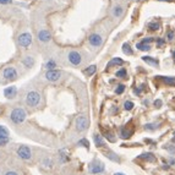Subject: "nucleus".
I'll use <instances>...</instances> for the list:
<instances>
[{
  "label": "nucleus",
  "instance_id": "6e6552de",
  "mask_svg": "<svg viewBox=\"0 0 175 175\" xmlns=\"http://www.w3.org/2000/svg\"><path fill=\"white\" fill-rule=\"evenodd\" d=\"M2 76L5 80H9V81H15L17 79V71L14 66H7L2 71Z\"/></svg>",
  "mask_w": 175,
  "mask_h": 175
},
{
  "label": "nucleus",
  "instance_id": "79ce46f5",
  "mask_svg": "<svg viewBox=\"0 0 175 175\" xmlns=\"http://www.w3.org/2000/svg\"><path fill=\"white\" fill-rule=\"evenodd\" d=\"M157 44H158V45L164 44V39H157Z\"/></svg>",
  "mask_w": 175,
  "mask_h": 175
},
{
  "label": "nucleus",
  "instance_id": "20e7f679",
  "mask_svg": "<svg viewBox=\"0 0 175 175\" xmlns=\"http://www.w3.org/2000/svg\"><path fill=\"white\" fill-rule=\"evenodd\" d=\"M17 42L22 48H28L32 44V34L28 33V32H23L18 36Z\"/></svg>",
  "mask_w": 175,
  "mask_h": 175
},
{
  "label": "nucleus",
  "instance_id": "aec40b11",
  "mask_svg": "<svg viewBox=\"0 0 175 175\" xmlns=\"http://www.w3.org/2000/svg\"><path fill=\"white\" fill-rule=\"evenodd\" d=\"M141 158L145 159V161H147V162H156V156L153 153H150V152L141 154Z\"/></svg>",
  "mask_w": 175,
  "mask_h": 175
},
{
  "label": "nucleus",
  "instance_id": "9d476101",
  "mask_svg": "<svg viewBox=\"0 0 175 175\" xmlns=\"http://www.w3.org/2000/svg\"><path fill=\"white\" fill-rule=\"evenodd\" d=\"M44 77L50 82H55L61 77V72L58 71V70H47Z\"/></svg>",
  "mask_w": 175,
  "mask_h": 175
},
{
  "label": "nucleus",
  "instance_id": "c9c22d12",
  "mask_svg": "<svg viewBox=\"0 0 175 175\" xmlns=\"http://www.w3.org/2000/svg\"><path fill=\"white\" fill-rule=\"evenodd\" d=\"M164 148H165L167 151H169L170 153H174L175 152V146H173V145H170V146H165Z\"/></svg>",
  "mask_w": 175,
  "mask_h": 175
},
{
  "label": "nucleus",
  "instance_id": "7c9ffc66",
  "mask_svg": "<svg viewBox=\"0 0 175 175\" xmlns=\"http://www.w3.org/2000/svg\"><path fill=\"white\" fill-rule=\"evenodd\" d=\"M134 103L131 102V100H126L125 103H124V108H125V110H131L132 108H134Z\"/></svg>",
  "mask_w": 175,
  "mask_h": 175
},
{
  "label": "nucleus",
  "instance_id": "2eb2a0df",
  "mask_svg": "<svg viewBox=\"0 0 175 175\" xmlns=\"http://www.w3.org/2000/svg\"><path fill=\"white\" fill-rule=\"evenodd\" d=\"M142 60L145 61V63H147V64H150V65H152V66H158L159 65V61L157 60V59H154L153 56H142Z\"/></svg>",
  "mask_w": 175,
  "mask_h": 175
},
{
  "label": "nucleus",
  "instance_id": "0eeeda50",
  "mask_svg": "<svg viewBox=\"0 0 175 175\" xmlns=\"http://www.w3.org/2000/svg\"><path fill=\"white\" fill-rule=\"evenodd\" d=\"M68 60H69V63H70L71 65H74V66H79V65L82 63V56H81V54H80L79 52L72 50V52H70V53H69V55H68Z\"/></svg>",
  "mask_w": 175,
  "mask_h": 175
},
{
  "label": "nucleus",
  "instance_id": "423d86ee",
  "mask_svg": "<svg viewBox=\"0 0 175 175\" xmlns=\"http://www.w3.org/2000/svg\"><path fill=\"white\" fill-rule=\"evenodd\" d=\"M17 156L23 161H29L32 158V151L27 146H20L17 148Z\"/></svg>",
  "mask_w": 175,
  "mask_h": 175
},
{
  "label": "nucleus",
  "instance_id": "bb28decb",
  "mask_svg": "<svg viewBox=\"0 0 175 175\" xmlns=\"http://www.w3.org/2000/svg\"><path fill=\"white\" fill-rule=\"evenodd\" d=\"M42 164H43L44 168H47V169H52V168H53V161H52L50 158H45Z\"/></svg>",
  "mask_w": 175,
  "mask_h": 175
},
{
  "label": "nucleus",
  "instance_id": "a19ab883",
  "mask_svg": "<svg viewBox=\"0 0 175 175\" xmlns=\"http://www.w3.org/2000/svg\"><path fill=\"white\" fill-rule=\"evenodd\" d=\"M5 175H18L16 172H12V170H10V172H6L5 173Z\"/></svg>",
  "mask_w": 175,
  "mask_h": 175
},
{
  "label": "nucleus",
  "instance_id": "5701e85b",
  "mask_svg": "<svg viewBox=\"0 0 175 175\" xmlns=\"http://www.w3.org/2000/svg\"><path fill=\"white\" fill-rule=\"evenodd\" d=\"M122 52H124V54H126V55H132V49H131V47H130V44H127V43H125V44H122Z\"/></svg>",
  "mask_w": 175,
  "mask_h": 175
},
{
  "label": "nucleus",
  "instance_id": "f257e3e1",
  "mask_svg": "<svg viewBox=\"0 0 175 175\" xmlns=\"http://www.w3.org/2000/svg\"><path fill=\"white\" fill-rule=\"evenodd\" d=\"M26 118H27V114L23 108H15L10 114V119L14 124H22L26 120Z\"/></svg>",
  "mask_w": 175,
  "mask_h": 175
},
{
  "label": "nucleus",
  "instance_id": "412c9836",
  "mask_svg": "<svg viewBox=\"0 0 175 175\" xmlns=\"http://www.w3.org/2000/svg\"><path fill=\"white\" fill-rule=\"evenodd\" d=\"M136 48H137L138 50H142V52H147V50H150V49H151L150 44H146V43H143V42L137 43V44H136Z\"/></svg>",
  "mask_w": 175,
  "mask_h": 175
},
{
  "label": "nucleus",
  "instance_id": "f704fd0d",
  "mask_svg": "<svg viewBox=\"0 0 175 175\" xmlns=\"http://www.w3.org/2000/svg\"><path fill=\"white\" fill-rule=\"evenodd\" d=\"M145 129L148 130V131H153V130H156V125H154V124H147V125L145 126Z\"/></svg>",
  "mask_w": 175,
  "mask_h": 175
},
{
  "label": "nucleus",
  "instance_id": "2f4dec72",
  "mask_svg": "<svg viewBox=\"0 0 175 175\" xmlns=\"http://www.w3.org/2000/svg\"><path fill=\"white\" fill-rule=\"evenodd\" d=\"M79 145H80V146H84L85 148L89 150V142H88L86 138H82V140H80V141H79Z\"/></svg>",
  "mask_w": 175,
  "mask_h": 175
},
{
  "label": "nucleus",
  "instance_id": "4be33fe9",
  "mask_svg": "<svg viewBox=\"0 0 175 175\" xmlns=\"http://www.w3.org/2000/svg\"><path fill=\"white\" fill-rule=\"evenodd\" d=\"M124 61L120 59V58H114V59H111L109 63H108V68H111L113 65H121Z\"/></svg>",
  "mask_w": 175,
  "mask_h": 175
},
{
  "label": "nucleus",
  "instance_id": "e433bc0d",
  "mask_svg": "<svg viewBox=\"0 0 175 175\" xmlns=\"http://www.w3.org/2000/svg\"><path fill=\"white\" fill-rule=\"evenodd\" d=\"M153 41H154V38H153V37H148V38H145L142 42H143V43H146V44H150V43H152Z\"/></svg>",
  "mask_w": 175,
  "mask_h": 175
},
{
  "label": "nucleus",
  "instance_id": "a211bd4d",
  "mask_svg": "<svg viewBox=\"0 0 175 175\" xmlns=\"http://www.w3.org/2000/svg\"><path fill=\"white\" fill-rule=\"evenodd\" d=\"M22 64L26 66V68H32L33 65H34V59L32 58V56H25L23 58V60H22Z\"/></svg>",
  "mask_w": 175,
  "mask_h": 175
},
{
  "label": "nucleus",
  "instance_id": "dca6fc26",
  "mask_svg": "<svg viewBox=\"0 0 175 175\" xmlns=\"http://www.w3.org/2000/svg\"><path fill=\"white\" fill-rule=\"evenodd\" d=\"M105 157L108 158V159H110V161H113V162H115V163H120L121 162V159L114 153V152H111V151H108V152H105Z\"/></svg>",
  "mask_w": 175,
  "mask_h": 175
},
{
  "label": "nucleus",
  "instance_id": "393cba45",
  "mask_svg": "<svg viewBox=\"0 0 175 175\" xmlns=\"http://www.w3.org/2000/svg\"><path fill=\"white\" fill-rule=\"evenodd\" d=\"M95 70H97V66L95 65H91V66H88L87 69L85 70V74L88 75V76H92L95 72Z\"/></svg>",
  "mask_w": 175,
  "mask_h": 175
},
{
  "label": "nucleus",
  "instance_id": "a878e982",
  "mask_svg": "<svg viewBox=\"0 0 175 175\" xmlns=\"http://www.w3.org/2000/svg\"><path fill=\"white\" fill-rule=\"evenodd\" d=\"M45 68H47V70H54V69L56 68V63H55L53 59H50L49 61H47Z\"/></svg>",
  "mask_w": 175,
  "mask_h": 175
},
{
  "label": "nucleus",
  "instance_id": "cd10ccee",
  "mask_svg": "<svg viewBox=\"0 0 175 175\" xmlns=\"http://www.w3.org/2000/svg\"><path fill=\"white\" fill-rule=\"evenodd\" d=\"M2 137H9V130L5 126L0 125V138Z\"/></svg>",
  "mask_w": 175,
  "mask_h": 175
},
{
  "label": "nucleus",
  "instance_id": "4468645a",
  "mask_svg": "<svg viewBox=\"0 0 175 175\" xmlns=\"http://www.w3.org/2000/svg\"><path fill=\"white\" fill-rule=\"evenodd\" d=\"M132 134H134V129H130V130H127V127H121L120 129V137L124 138V140L131 137Z\"/></svg>",
  "mask_w": 175,
  "mask_h": 175
},
{
  "label": "nucleus",
  "instance_id": "9b49d317",
  "mask_svg": "<svg viewBox=\"0 0 175 175\" xmlns=\"http://www.w3.org/2000/svg\"><path fill=\"white\" fill-rule=\"evenodd\" d=\"M37 37H38V39H39L41 42H49V41L52 39V34H50V32L47 31V29H41V31H38Z\"/></svg>",
  "mask_w": 175,
  "mask_h": 175
},
{
  "label": "nucleus",
  "instance_id": "a18cd8bd",
  "mask_svg": "<svg viewBox=\"0 0 175 175\" xmlns=\"http://www.w3.org/2000/svg\"><path fill=\"white\" fill-rule=\"evenodd\" d=\"M158 1H170V0H158Z\"/></svg>",
  "mask_w": 175,
  "mask_h": 175
},
{
  "label": "nucleus",
  "instance_id": "b1692460",
  "mask_svg": "<svg viewBox=\"0 0 175 175\" xmlns=\"http://www.w3.org/2000/svg\"><path fill=\"white\" fill-rule=\"evenodd\" d=\"M104 136H105V138H107L109 142H115V141H116V138H115V136H114V134H113L111 131H105V132H104Z\"/></svg>",
  "mask_w": 175,
  "mask_h": 175
},
{
  "label": "nucleus",
  "instance_id": "72a5a7b5",
  "mask_svg": "<svg viewBox=\"0 0 175 175\" xmlns=\"http://www.w3.org/2000/svg\"><path fill=\"white\" fill-rule=\"evenodd\" d=\"M124 91H125V86H124V85H118V87H116V89H115L116 94H121Z\"/></svg>",
  "mask_w": 175,
  "mask_h": 175
},
{
  "label": "nucleus",
  "instance_id": "ddd939ff",
  "mask_svg": "<svg viewBox=\"0 0 175 175\" xmlns=\"http://www.w3.org/2000/svg\"><path fill=\"white\" fill-rule=\"evenodd\" d=\"M93 141H94V143H95L97 147H99V148L105 147V141L103 140V137H102L100 135L94 134V135H93Z\"/></svg>",
  "mask_w": 175,
  "mask_h": 175
},
{
  "label": "nucleus",
  "instance_id": "473e14b6",
  "mask_svg": "<svg viewBox=\"0 0 175 175\" xmlns=\"http://www.w3.org/2000/svg\"><path fill=\"white\" fill-rule=\"evenodd\" d=\"M9 141H10V138H9V137H2V138H0V147L6 146V145L9 143Z\"/></svg>",
  "mask_w": 175,
  "mask_h": 175
},
{
  "label": "nucleus",
  "instance_id": "f8f14e48",
  "mask_svg": "<svg viewBox=\"0 0 175 175\" xmlns=\"http://www.w3.org/2000/svg\"><path fill=\"white\" fill-rule=\"evenodd\" d=\"M17 94V88L15 86H10V87H6L4 89V95L7 98V99H14Z\"/></svg>",
  "mask_w": 175,
  "mask_h": 175
},
{
  "label": "nucleus",
  "instance_id": "4c0bfd02",
  "mask_svg": "<svg viewBox=\"0 0 175 175\" xmlns=\"http://www.w3.org/2000/svg\"><path fill=\"white\" fill-rule=\"evenodd\" d=\"M60 158H61V163H64V162H66L69 159V157L65 153H60Z\"/></svg>",
  "mask_w": 175,
  "mask_h": 175
},
{
  "label": "nucleus",
  "instance_id": "49530a36",
  "mask_svg": "<svg viewBox=\"0 0 175 175\" xmlns=\"http://www.w3.org/2000/svg\"><path fill=\"white\" fill-rule=\"evenodd\" d=\"M173 56H174V59H175V52H174V54H173Z\"/></svg>",
  "mask_w": 175,
  "mask_h": 175
},
{
  "label": "nucleus",
  "instance_id": "f03ea898",
  "mask_svg": "<svg viewBox=\"0 0 175 175\" xmlns=\"http://www.w3.org/2000/svg\"><path fill=\"white\" fill-rule=\"evenodd\" d=\"M41 103V94L37 91H29L26 94V104L28 107H37Z\"/></svg>",
  "mask_w": 175,
  "mask_h": 175
},
{
  "label": "nucleus",
  "instance_id": "ea45409f",
  "mask_svg": "<svg viewBox=\"0 0 175 175\" xmlns=\"http://www.w3.org/2000/svg\"><path fill=\"white\" fill-rule=\"evenodd\" d=\"M173 38H174V32H173V31H169V32H168V39L172 41Z\"/></svg>",
  "mask_w": 175,
  "mask_h": 175
},
{
  "label": "nucleus",
  "instance_id": "37998d69",
  "mask_svg": "<svg viewBox=\"0 0 175 175\" xmlns=\"http://www.w3.org/2000/svg\"><path fill=\"white\" fill-rule=\"evenodd\" d=\"M11 0H0V4H10Z\"/></svg>",
  "mask_w": 175,
  "mask_h": 175
},
{
  "label": "nucleus",
  "instance_id": "1a4fd4ad",
  "mask_svg": "<svg viewBox=\"0 0 175 175\" xmlns=\"http://www.w3.org/2000/svg\"><path fill=\"white\" fill-rule=\"evenodd\" d=\"M88 42H89V44H91L92 47L98 48V47H100V45L103 44V38H102V36L98 34V33H92V34L88 37Z\"/></svg>",
  "mask_w": 175,
  "mask_h": 175
},
{
  "label": "nucleus",
  "instance_id": "7ed1b4c3",
  "mask_svg": "<svg viewBox=\"0 0 175 175\" xmlns=\"http://www.w3.org/2000/svg\"><path fill=\"white\" fill-rule=\"evenodd\" d=\"M75 126H76V130L79 132L86 131L88 129V126H89V120L87 119V116H85V115L77 116L76 120H75Z\"/></svg>",
  "mask_w": 175,
  "mask_h": 175
},
{
  "label": "nucleus",
  "instance_id": "f3484780",
  "mask_svg": "<svg viewBox=\"0 0 175 175\" xmlns=\"http://www.w3.org/2000/svg\"><path fill=\"white\" fill-rule=\"evenodd\" d=\"M122 14H124V9H122V6H121V5H115V6H114V9H113V16L119 18Z\"/></svg>",
  "mask_w": 175,
  "mask_h": 175
},
{
  "label": "nucleus",
  "instance_id": "6ab92c4d",
  "mask_svg": "<svg viewBox=\"0 0 175 175\" xmlns=\"http://www.w3.org/2000/svg\"><path fill=\"white\" fill-rule=\"evenodd\" d=\"M162 81L168 86H175V77H167V76H159Z\"/></svg>",
  "mask_w": 175,
  "mask_h": 175
},
{
  "label": "nucleus",
  "instance_id": "39448f33",
  "mask_svg": "<svg viewBox=\"0 0 175 175\" xmlns=\"http://www.w3.org/2000/svg\"><path fill=\"white\" fill-rule=\"evenodd\" d=\"M88 170L91 174H100L104 172V164L98 161V159H94L92 163H89L88 165Z\"/></svg>",
  "mask_w": 175,
  "mask_h": 175
},
{
  "label": "nucleus",
  "instance_id": "c85d7f7f",
  "mask_svg": "<svg viewBox=\"0 0 175 175\" xmlns=\"http://www.w3.org/2000/svg\"><path fill=\"white\" fill-rule=\"evenodd\" d=\"M116 77H119V79H125V77H126V70H125L124 68H121L120 70H118V71H116Z\"/></svg>",
  "mask_w": 175,
  "mask_h": 175
},
{
  "label": "nucleus",
  "instance_id": "c756f323",
  "mask_svg": "<svg viewBox=\"0 0 175 175\" xmlns=\"http://www.w3.org/2000/svg\"><path fill=\"white\" fill-rule=\"evenodd\" d=\"M159 23H157V22H150L148 23V28L151 29V31H157V29H159Z\"/></svg>",
  "mask_w": 175,
  "mask_h": 175
},
{
  "label": "nucleus",
  "instance_id": "c03bdc74",
  "mask_svg": "<svg viewBox=\"0 0 175 175\" xmlns=\"http://www.w3.org/2000/svg\"><path fill=\"white\" fill-rule=\"evenodd\" d=\"M114 175H125V174H124V173H115Z\"/></svg>",
  "mask_w": 175,
  "mask_h": 175
},
{
  "label": "nucleus",
  "instance_id": "58836bf2",
  "mask_svg": "<svg viewBox=\"0 0 175 175\" xmlns=\"http://www.w3.org/2000/svg\"><path fill=\"white\" fill-rule=\"evenodd\" d=\"M154 105H156L157 108H161V107H162V100H161V99L154 100Z\"/></svg>",
  "mask_w": 175,
  "mask_h": 175
}]
</instances>
